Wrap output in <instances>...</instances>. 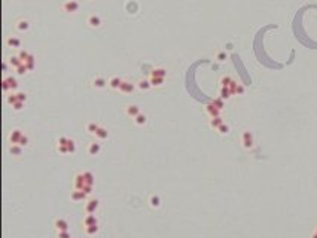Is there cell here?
<instances>
[{"instance_id":"6da1fadb","label":"cell","mask_w":317,"mask_h":238,"mask_svg":"<svg viewBox=\"0 0 317 238\" xmlns=\"http://www.w3.org/2000/svg\"><path fill=\"white\" fill-rule=\"evenodd\" d=\"M241 143L244 149H252L253 147V134L250 131H244L241 134Z\"/></svg>"},{"instance_id":"7a4b0ae2","label":"cell","mask_w":317,"mask_h":238,"mask_svg":"<svg viewBox=\"0 0 317 238\" xmlns=\"http://www.w3.org/2000/svg\"><path fill=\"white\" fill-rule=\"evenodd\" d=\"M63 10L67 14H75L79 10V3L76 0H67L66 3H63Z\"/></svg>"},{"instance_id":"3957f363","label":"cell","mask_w":317,"mask_h":238,"mask_svg":"<svg viewBox=\"0 0 317 238\" xmlns=\"http://www.w3.org/2000/svg\"><path fill=\"white\" fill-rule=\"evenodd\" d=\"M17 88H18L17 79H14V77H6V79L3 80V89H5V91H9V89H17Z\"/></svg>"},{"instance_id":"277c9868","label":"cell","mask_w":317,"mask_h":238,"mask_svg":"<svg viewBox=\"0 0 317 238\" xmlns=\"http://www.w3.org/2000/svg\"><path fill=\"white\" fill-rule=\"evenodd\" d=\"M206 112L207 115L210 116V118H216V116H220V110L214 106L213 103H210V104H207L206 106Z\"/></svg>"},{"instance_id":"5b68a950","label":"cell","mask_w":317,"mask_h":238,"mask_svg":"<svg viewBox=\"0 0 317 238\" xmlns=\"http://www.w3.org/2000/svg\"><path fill=\"white\" fill-rule=\"evenodd\" d=\"M125 112H127V115H128L130 118H136L138 113H142L140 112V109H138V106H136V104H128L127 107H125Z\"/></svg>"},{"instance_id":"8992f818","label":"cell","mask_w":317,"mask_h":238,"mask_svg":"<svg viewBox=\"0 0 317 238\" xmlns=\"http://www.w3.org/2000/svg\"><path fill=\"white\" fill-rule=\"evenodd\" d=\"M106 85H109V80H106L103 76H95L94 79H93V86L94 88H104Z\"/></svg>"},{"instance_id":"52a82bcc","label":"cell","mask_w":317,"mask_h":238,"mask_svg":"<svg viewBox=\"0 0 317 238\" xmlns=\"http://www.w3.org/2000/svg\"><path fill=\"white\" fill-rule=\"evenodd\" d=\"M54 226H55V229L58 231H69V223H67V220L66 219H57V220L54 222Z\"/></svg>"},{"instance_id":"ba28073f","label":"cell","mask_w":317,"mask_h":238,"mask_svg":"<svg viewBox=\"0 0 317 238\" xmlns=\"http://www.w3.org/2000/svg\"><path fill=\"white\" fill-rule=\"evenodd\" d=\"M23 136H24V134H23L19 129H14V131L10 133V136H9V140H10V143H12V145H18V143H19V140L23 138Z\"/></svg>"},{"instance_id":"9c48e42d","label":"cell","mask_w":317,"mask_h":238,"mask_svg":"<svg viewBox=\"0 0 317 238\" xmlns=\"http://www.w3.org/2000/svg\"><path fill=\"white\" fill-rule=\"evenodd\" d=\"M98 208V201L97 199H89L88 203H86L85 205V211L88 213V214H93V213H95V210Z\"/></svg>"},{"instance_id":"30bf717a","label":"cell","mask_w":317,"mask_h":238,"mask_svg":"<svg viewBox=\"0 0 317 238\" xmlns=\"http://www.w3.org/2000/svg\"><path fill=\"white\" fill-rule=\"evenodd\" d=\"M119 91L124 94H131L134 91V84H131L128 80H122V85H121Z\"/></svg>"},{"instance_id":"8fae6325","label":"cell","mask_w":317,"mask_h":238,"mask_svg":"<svg viewBox=\"0 0 317 238\" xmlns=\"http://www.w3.org/2000/svg\"><path fill=\"white\" fill-rule=\"evenodd\" d=\"M88 24H89V27H93V28H98V27L101 26V18L98 17V15H89Z\"/></svg>"},{"instance_id":"7c38bea8","label":"cell","mask_w":317,"mask_h":238,"mask_svg":"<svg viewBox=\"0 0 317 238\" xmlns=\"http://www.w3.org/2000/svg\"><path fill=\"white\" fill-rule=\"evenodd\" d=\"M121 85H122V79L118 76H113L109 79V88H112V89H119Z\"/></svg>"},{"instance_id":"4fadbf2b","label":"cell","mask_w":317,"mask_h":238,"mask_svg":"<svg viewBox=\"0 0 317 238\" xmlns=\"http://www.w3.org/2000/svg\"><path fill=\"white\" fill-rule=\"evenodd\" d=\"M91 225H98V220L94 214H86L84 217V226H91Z\"/></svg>"},{"instance_id":"5bb4252c","label":"cell","mask_w":317,"mask_h":238,"mask_svg":"<svg viewBox=\"0 0 317 238\" xmlns=\"http://www.w3.org/2000/svg\"><path fill=\"white\" fill-rule=\"evenodd\" d=\"M167 76V70L163 67H156L150 72V77H165Z\"/></svg>"},{"instance_id":"9a60e30c","label":"cell","mask_w":317,"mask_h":238,"mask_svg":"<svg viewBox=\"0 0 317 238\" xmlns=\"http://www.w3.org/2000/svg\"><path fill=\"white\" fill-rule=\"evenodd\" d=\"M100 150H101V146H100V143H91V145H89V147H88V153H89L91 156L98 155V153H100Z\"/></svg>"},{"instance_id":"2e32d148","label":"cell","mask_w":317,"mask_h":238,"mask_svg":"<svg viewBox=\"0 0 317 238\" xmlns=\"http://www.w3.org/2000/svg\"><path fill=\"white\" fill-rule=\"evenodd\" d=\"M17 28L19 31H27L30 28V23L27 19H19V21H17Z\"/></svg>"},{"instance_id":"e0dca14e","label":"cell","mask_w":317,"mask_h":238,"mask_svg":"<svg viewBox=\"0 0 317 238\" xmlns=\"http://www.w3.org/2000/svg\"><path fill=\"white\" fill-rule=\"evenodd\" d=\"M95 137H97L98 140H106V138L109 137V131H107L106 128L100 127V128H98V131L95 133Z\"/></svg>"},{"instance_id":"ac0fdd59","label":"cell","mask_w":317,"mask_h":238,"mask_svg":"<svg viewBox=\"0 0 317 238\" xmlns=\"http://www.w3.org/2000/svg\"><path fill=\"white\" fill-rule=\"evenodd\" d=\"M86 195H88V194H85L84 191H77L76 189V191L72 194V199H73V201H80V199H85Z\"/></svg>"},{"instance_id":"d6986e66","label":"cell","mask_w":317,"mask_h":238,"mask_svg":"<svg viewBox=\"0 0 317 238\" xmlns=\"http://www.w3.org/2000/svg\"><path fill=\"white\" fill-rule=\"evenodd\" d=\"M223 124V119L220 118V116H216V118H212L210 119V127L214 128V129H217V128L220 127Z\"/></svg>"},{"instance_id":"ffe728a7","label":"cell","mask_w":317,"mask_h":238,"mask_svg":"<svg viewBox=\"0 0 317 238\" xmlns=\"http://www.w3.org/2000/svg\"><path fill=\"white\" fill-rule=\"evenodd\" d=\"M8 45L12 46V48H19V46H21V39H18L15 36H10L8 39Z\"/></svg>"},{"instance_id":"44dd1931","label":"cell","mask_w":317,"mask_h":238,"mask_svg":"<svg viewBox=\"0 0 317 238\" xmlns=\"http://www.w3.org/2000/svg\"><path fill=\"white\" fill-rule=\"evenodd\" d=\"M9 63H10V66H14V67L17 68V67H19V66H21V64H24V63H23V60L19 58V57H10V58H9Z\"/></svg>"},{"instance_id":"7402d4cb","label":"cell","mask_w":317,"mask_h":238,"mask_svg":"<svg viewBox=\"0 0 317 238\" xmlns=\"http://www.w3.org/2000/svg\"><path fill=\"white\" fill-rule=\"evenodd\" d=\"M231 95L232 94H231V91H229V88H226V86H222V88H220V98H222V100H228Z\"/></svg>"},{"instance_id":"603a6c76","label":"cell","mask_w":317,"mask_h":238,"mask_svg":"<svg viewBox=\"0 0 317 238\" xmlns=\"http://www.w3.org/2000/svg\"><path fill=\"white\" fill-rule=\"evenodd\" d=\"M98 128H100V127H98L95 122H89V124L86 125V131H88L89 134H94V136H95V133L98 131Z\"/></svg>"},{"instance_id":"cb8c5ba5","label":"cell","mask_w":317,"mask_h":238,"mask_svg":"<svg viewBox=\"0 0 317 238\" xmlns=\"http://www.w3.org/2000/svg\"><path fill=\"white\" fill-rule=\"evenodd\" d=\"M84 177H85V183L86 185H94V176H93V173H89V171H84Z\"/></svg>"},{"instance_id":"d4e9b609","label":"cell","mask_w":317,"mask_h":238,"mask_svg":"<svg viewBox=\"0 0 317 238\" xmlns=\"http://www.w3.org/2000/svg\"><path fill=\"white\" fill-rule=\"evenodd\" d=\"M98 232V225H91V226H85V234L86 235H94Z\"/></svg>"},{"instance_id":"484cf974","label":"cell","mask_w":317,"mask_h":238,"mask_svg":"<svg viewBox=\"0 0 317 238\" xmlns=\"http://www.w3.org/2000/svg\"><path fill=\"white\" fill-rule=\"evenodd\" d=\"M21 152H23V146L12 145V147H10V153H12L14 156H19V155H21Z\"/></svg>"},{"instance_id":"4316f807","label":"cell","mask_w":317,"mask_h":238,"mask_svg":"<svg viewBox=\"0 0 317 238\" xmlns=\"http://www.w3.org/2000/svg\"><path fill=\"white\" fill-rule=\"evenodd\" d=\"M149 204H150V207H154V208H158V207L161 205V199H159V196H150Z\"/></svg>"},{"instance_id":"83f0119b","label":"cell","mask_w":317,"mask_h":238,"mask_svg":"<svg viewBox=\"0 0 317 238\" xmlns=\"http://www.w3.org/2000/svg\"><path fill=\"white\" fill-rule=\"evenodd\" d=\"M137 86L140 88V89H149L152 85H150V80H147V79H142V80L137 84Z\"/></svg>"},{"instance_id":"f1b7e54d","label":"cell","mask_w":317,"mask_h":238,"mask_svg":"<svg viewBox=\"0 0 317 238\" xmlns=\"http://www.w3.org/2000/svg\"><path fill=\"white\" fill-rule=\"evenodd\" d=\"M134 122H136L137 125H145V124H146V115H143V113H138L137 116L134 118Z\"/></svg>"},{"instance_id":"f546056e","label":"cell","mask_w":317,"mask_h":238,"mask_svg":"<svg viewBox=\"0 0 317 238\" xmlns=\"http://www.w3.org/2000/svg\"><path fill=\"white\" fill-rule=\"evenodd\" d=\"M165 77H150V85L152 86H161L164 84Z\"/></svg>"},{"instance_id":"4dcf8cb0","label":"cell","mask_w":317,"mask_h":238,"mask_svg":"<svg viewBox=\"0 0 317 238\" xmlns=\"http://www.w3.org/2000/svg\"><path fill=\"white\" fill-rule=\"evenodd\" d=\"M212 103H213V104L217 107V109H219V110H222L223 107H225V100H222L220 97H219V98H214Z\"/></svg>"},{"instance_id":"1f68e13d","label":"cell","mask_w":317,"mask_h":238,"mask_svg":"<svg viewBox=\"0 0 317 238\" xmlns=\"http://www.w3.org/2000/svg\"><path fill=\"white\" fill-rule=\"evenodd\" d=\"M217 133H219V134H222V136H225V134H228V133H229V127H228V125H226V124L223 122L222 125L217 128Z\"/></svg>"},{"instance_id":"d6a6232c","label":"cell","mask_w":317,"mask_h":238,"mask_svg":"<svg viewBox=\"0 0 317 238\" xmlns=\"http://www.w3.org/2000/svg\"><path fill=\"white\" fill-rule=\"evenodd\" d=\"M231 82H232V79L229 76H223L222 79H220V86H226V88H228Z\"/></svg>"},{"instance_id":"836d02e7","label":"cell","mask_w":317,"mask_h":238,"mask_svg":"<svg viewBox=\"0 0 317 238\" xmlns=\"http://www.w3.org/2000/svg\"><path fill=\"white\" fill-rule=\"evenodd\" d=\"M30 55H31V54H28L27 51H19V54H18V57L23 60V63H26L27 60L30 58Z\"/></svg>"},{"instance_id":"e575fe53","label":"cell","mask_w":317,"mask_h":238,"mask_svg":"<svg viewBox=\"0 0 317 238\" xmlns=\"http://www.w3.org/2000/svg\"><path fill=\"white\" fill-rule=\"evenodd\" d=\"M27 70H28V68H27L26 64H21L19 67H17V73H18V75H26Z\"/></svg>"},{"instance_id":"d590c367","label":"cell","mask_w":317,"mask_h":238,"mask_svg":"<svg viewBox=\"0 0 317 238\" xmlns=\"http://www.w3.org/2000/svg\"><path fill=\"white\" fill-rule=\"evenodd\" d=\"M237 86H238V84H237L235 80H232L231 84H229V86H228V88H229V91H231V94H232V95H235V89H237Z\"/></svg>"},{"instance_id":"8d00e7d4","label":"cell","mask_w":317,"mask_h":238,"mask_svg":"<svg viewBox=\"0 0 317 238\" xmlns=\"http://www.w3.org/2000/svg\"><path fill=\"white\" fill-rule=\"evenodd\" d=\"M67 147H69V153H73L76 150V146H75V142L69 138V143H67Z\"/></svg>"},{"instance_id":"74e56055","label":"cell","mask_w":317,"mask_h":238,"mask_svg":"<svg viewBox=\"0 0 317 238\" xmlns=\"http://www.w3.org/2000/svg\"><path fill=\"white\" fill-rule=\"evenodd\" d=\"M58 238H72L69 231H60L58 232Z\"/></svg>"},{"instance_id":"f35d334b","label":"cell","mask_w":317,"mask_h":238,"mask_svg":"<svg viewBox=\"0 0 317 238\" xmlns=\"http://www.w3.org/2000/svg\"><path fill=\"white\" fill-rule=\"evenodd\" d=\"M216 58H217V61H225V60H226V52H223V51L217 52Z\"/></svg>"},{"instance_id":"ab89813d","label":"cell","mask_w":317,"mask_h":238,"mask_svg":"<svg viewBox=\"0 0 317 238\" xmlns=\"http://www.w3.org/2000/svg\"><path fill=\"white\" fill-rule=\"evenodd\" d=\"M17 97H18V101L26 103V100H27V94L26 92H17Z\"/></svg>"},{"instance_id":"60d3db41","label":"cell","mask_w":317,"mask_h":238,"mask_svg":"<svg viewBox=\"0 0 317 238\" xmlns=\"http://www.w3.org/2000/svg\"><path fill=\"white\" fill-rule=\"evenodd\" d=\"M23 106H24V101H17L15 104H12V107H14L15 110H21V109H23Z\"/></svg>"},{"instance_id":"b9f144b4","label":"cell","mask_w":317,"mask_h":238,"mask_svg":"<svg viewBox=\"0 0 317 238\" xmlns=\"http://www.w3.org/2000/svg\"><path fill=\"white\" fill-rule=\"evenodd\" d=\"M19 146H27L28 145V137L27 136H23V138L19 140V143H18Z\"/></svg>"},{"instance_id":"7bdbcfd3","label":"cell","mask_w":317,"mask_h":238,"mask_svg":"<svg viewBox=\"0 0 317 238\" xmlns=\"http://www.w3.org/2000/svg\"><path fill=\"white\" fill-rule=\"evenodd\" d=\"M58 152L66 155V153H69V147L67 146H58Z\"/></svg>"},{"instance_id":"ee69618b","label":"cell","mask_w":317,"mask_h":238,"mask_svg":"<svg viewBox=\"0 0 317 238\" xmlns=\"http://www.w3.org/2000/svg\"><path fill=\"white\" fill-rule=\"evenodd\" d=\"M235 94H238V95H241V94H244V86L238 84V86H237V89H235Z\"/></svg>"},{"instance_id":"f6af8a7d","label":"cell","mask_w":317,"mask_h":238,"mask_svg":"<svg viewBox=\"0 0 317 238\" xmlns=\"http://www.w3.org/2000/svg\"><path fill=\"white\" fill-rule=\"evenodd\" d=\"M82 191H84L85 194H91V192H93V186H91V185H85Z\"/></svg>"},{"instance_id":"bcb514c9","label":"cell","mask_w":317,"mask_h":238,"mask_svg":"<svg viewBox=\"0 0 317 238\" xmlns=\"http://www.w3.org/2000/svg\"><path fill=\"white\" fill-rule=\"evenodd\" d=\"M311 238H317V232H314V234L311 235Z\"/></svg>"},{"instance_id":"7dc6e473","label":"cell","mask_w":317,"mask_h":238,"mask_svg":"<svg viewBox=\"0 0 317 238\" xmlns=\"http://www.w3.org/2000/svg\"><path fill=\"white\" fill-rule=\"evenodd\" d=\"M316 232H317V228H316Z\"/></svg>"}]
</instances>
